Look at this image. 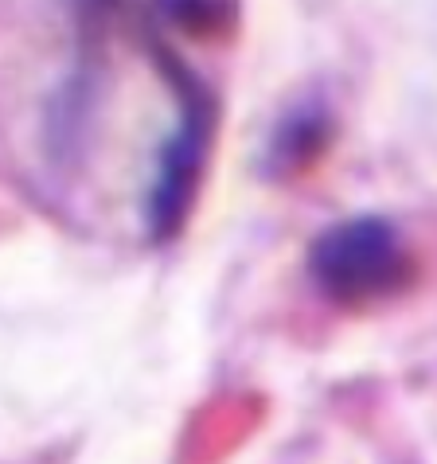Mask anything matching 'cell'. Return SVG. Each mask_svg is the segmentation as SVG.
<instances>
[{
	"label": "cell",
	"mask_w": 437,
	"mask_h": 464,
	"mask_svg": "<svg viewBox=\"0 0 437 464\" xmlns=\"http://www.w3.org/2000/svg\"><path fill=\"white\" fill-rule=\"evenodd\" d=\"M308 274L328 301L344 308H367L403 293L414 277V262L387 218L355 215L313 238Z\"/></svg>",
	"instance_id": "cell-2"
},
{
	"label": "cell",
	"mask_w": 437,
	"mask_h": 464,
	"mask_svg": "<svg viewBox=\"0 0 437 464\" xmlns=\"http://www.w3.org/2000/svg\"><path fill=\"white\" fill-rule=\"evenodd\" d=\"M157 67L180 102V121L160 145L157 179H152L145 199V230L157 246H164L184 230L191 208L199 199L203 172H208V149L218 121V102L211 86L169 47H157Z\"/></svg>",
	"instance_id": "cell-1"
},
{
	"label": "cell",
	"mask_w": 437,
	"mask_h": 464,
	"mask_svg": "<svg viewBox=\"0 0 437 464\" xmlns=\"http://www.w3.org/2000/svg\"><path fill=\"white\" fill-rule=\"evenodd\" d=\"M328 145H332L328 110L316 106V102H305V106L289 110L286 118L277 121L274 133H269L262 169L269 179H293V176L313 169V164L325 157Z\"/></svg>",
	"instance_id": "cell-3"
},
{
	"label": "cell",
	"mask_w": 437,
	"mask_h": 464,
	"mask_svg": "<svg viewBox=\"0 0 437 464\" xmlns=\"http://www.w3.org/2000/svg\"><path fill=\"white\" fill-rule=\"evenodd\" d=\"M79 8L86 12V16H90V20H94V24H98V20H106V16H110V12H113V8H118V0H79Z\"/></svg>",
	"instance_id": "cell-5"
},
{
	"label": "cell",
	"mask_w": 437,
	"mask_h": 464,
	"mask_svg": "<svg viewBox=\"0 0 437 464\" xmlns=\"http://www.w3.org/2000/svg\"><path fill=\"white\" fill-rule=\"evenodd\" d=\"M172 32L196 44H227L238 32L242 0H152Z\"/></svg>",
	"instance_id": "cell-4"
}]
</instances>
